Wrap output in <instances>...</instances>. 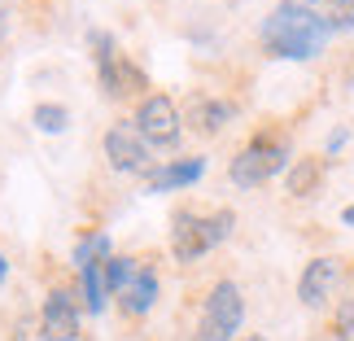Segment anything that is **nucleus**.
<instances>
[{"mask_svg":"<svg viewBox=\"0 0 354 341\" xmlns=\"http://www.w3.org/2000/svg\"><path fill=\"white\" fill-rule=\"evenodd\" d=\"M328 22L319 13H310L302 0H280L276 9L263 18L258 26V44H263L267 57H280V62H310L328 48Z\"/></svg>","mask_w":354,"mask_h":341,"instance_id":"1","label":"nucleus"},{"mask_svg":"<svg viewBox=\"0 0 354 341\" xmlns=\"http://www.w3.org/2000/svg\"><path fill=\"white\" fill-rule=\"evenodd\" d=\"M236 232V210H180L175 214V228H171V258L175 263H197L206 258L214 245H223L227 237Z\"/></svg>","mask_w":354,"mask_h":341,"instance_id":"2","label":"nucleus"},{"mask_svg":"<svg viewBox=\"0 0 354 341\" xmlns=\"http://www.w3.org/2000/svg\"><path fill=\"white\" fill-rule=\"evenodd\" d=\"M245 324V293L236 280H219L214 289L206 293L201 302V315H197V329L188 341H236Z\"/></svg>","mask_w":354,"mask_h":341,"instance_id":"3","label":"nucleus"},{"mask_svg":"<svg viewBox=\"0 0 354 341\" xmlns=\"http://www.w3.org/2000/svg\"><path fill=\"white\" fill-rule=\"evenodd\" d=\"M131 127L145 136L149 149H171V145H180V136H184V114L167 92H149V97L136 101Z\"/></svg>","mask_w":354,"mask_h":341,"instance_id":"4","label":"nucleus"},{"mask_svg":"<svg viewBox=\"0 0 354 341\" xmlns=\"http://www.w3.org/2000/svg\"><path fill=\"white\" fill-rule=\"evenodd\" d=\"M289 162H293V158H289V145H284V140L258 136V140H250V145H245L241 154L232 158L227 175H232L236 188H258V184H267L271 175H280Z\"/></svg>","mask_w":354,"mask_h":341,"instance_id":"5","label":"nucleus"},{"mask_svg":"<svg viewBox=\"0 0 354 341\" xmlns=\"http://www.w3.org/2000/svg\"><path fill=\"white\" fill-rule=\"evenodd\" d=\"M97 84H101V92L110 101H131V97L140 101V97H149V75L122 48L97 62Z\"/></svg>","mask_w":354,"mask_h":341,"instance_id":"6","label":"nucleus"},{"mask_svg":"<svg viewBox=\"0 0 354 341\" xmlns=\"http://www.w3.org/2000/svg\"><path fill=\"white\" fill-rule=\"evenodd\" d=\"M101 149H105L110 171H118V175H145L149 171V145L131 122H114V127L105 131Z\"/></svg>","mask_w":354,"mask_h":341,"instance_id":"7","label":"nucleus"},{"mask_svg":"<svg viewBox=\"0 0 354 341\" xmlns=\"http://www.w3.org/2000/svg\"><path fill=\"white\" fill-rule=\"evenodd\" d=\"M75 337H79V297L57 284L39 306V341H75Z\"/></svg>","mask_w":354,"mask_h":341,"instance_id":"8","label":"nucleus"},{"mask_svg":"<svg viewBox=\"0 0 354 341\" xmlns=\"http://www.w3.org/2000/svg\"><path fill=\"white\" fill-rule=\"evenodd\" d=\"M337 289V258H310V263L302 267V276H297V302H302L306 311H319L328 306V297Z\"/></svg>","mask_w":354,"mask_h":341,"instance_id":"9","label":"nucleus"},{"mask_svg":"<svg viewBox=\"0 0 354 341\" xmlns=\"http://www.w3.org/2000/svg\"><path fill=\"white\" fill-rule=\"evenodd\" d=\"M206 175V158H171L162 167L145 171V188L149 193H175V188H188Z\"/></svg>","mask_w":354,"mask_h":341,"instance_id":"10","label":"nucleus"},{"mask_svg":"<svg viewBox=\"0 0 354 341\" xmlns=\"http://www.w3.org/2000/svg\"><path fill=\"white\" fill-rule=\"evenodd\" d=\"M184 122L197 136H219L227 122H232V105L219 101V97H206V92H193L188 105H184Z\"/></svg>","mask_w":354,"mask_h":341,"instance_id":"11","label":"nucleus"},{"mask_svg":"<svg viewBox=\"0 0 354 341\" xmlns=\"http://www.w3.org/2000/svg\"><path fill=\"white\" fill-rule=\"evenodd\" d=\"M158 289H162V280H158V267L149 263V258H140V267H136V276L127 280V289L118 293V306L127 311V315H149L158 302Z\"/></svg>","mask_w":354,"mask_h":341,"instance_id":"12","label":"nucleus"},{"mask_svg":"<svg viewBox=\"0 0 354 341\" xmlns=\"http://www.w3.org/2000/svg\"><path fill=\"white\" fill-rule=\"evenodd\" d=\"M324 184V158H293L289 175H284V193L289 197H315Z\"/></svg>","mask_w":354,"mask_h":341,"instance_id":"13","label":"nucleus"},{"mask_svg":"<svg viewBox=\"0 0 354 341\" xmlns=\"http://www.w3.org/2000/svg\"><path fill=\"white\" fill-rule=\"evenodd\" d=\"M310 13H319L328 22V31H354V0H302Z\"/></svg>","mask_w":354,"mask_h":341,"instance_id":"14","label":"nucleus"},{"mask_svg":"<svg viewBox=\"0 0 354 341\" xmlns=\"http://www.w3.org/2000/svg\"><path fill=\"white\" fill-rule=\"evenodd\" d=\"M110 254H114L110 237H105V232H88V237L75 245L71 263H75V271H84V267H92V263H105V258H110Z\"/></svg>","mask_w":354,"mask_h":341,"instance_id":"15","label":"nucleus"},{"mask_svg":"<svg viewBox=\"0 0 354 341\" xmlns=\"http://www.w3.org/2000/svg\"><path fill=\"white\" fill-rule=\"evenodd\" d=\"M31 122H35V131H44V136H62L71 127V110H66L62 101H44V105L31 110Z\"/></svg>","mask_w":354,"mask_h":341,"instance_id":"16","label":"nucleus"},{"mask_svg":"<svg viewBox=\"0 0 354 341\" xmlns=\"http://www.w3.org/2000/svg\"><path fill=\"white\" fill-rule=\"evenodd\" d=\"M136 267H140V258H136V254H110V258H105V289L122 293V289H127V280L136 276Z\"/></svg>","mask_w":354,"mask_h":341,"instance_id":"17","label":"nucleus"},{"mask_svg":"<svg viewBox=\"0 0 354 341\" xmlns=\"http://www.w3.org/2000/svg\"><path fill=\"white\" fill-rule=\"evenodd\" d=\"M346 140H350V127H337V131L328 136V158H333V154H342Z\"/></svg>","mask_w":354,"mask_h":341,"instance_id":"18","label":"nucleus"},{"mask_svg":"<svg viewBox=\"0 0 354 341\" xmlns=\"http://www.w3.org/2000/svg\"><path fill=\"white\" fill-rule=\"evenodd\" d=\"M13 26V0H0V35Z\"/></svg>","mask_w":354,"mask_h":341,"instance_id":"19","label":"nucleus"},{"mask_svg":"<svg viewBox=\"0 0 354 341\" xmlns=\"http://www.w3.org/2000/svg\"><path fill=\"white\" fill-rule=\"evenodd\" d=\"M342 223H346V228H354V206H346V210H342Z\"/></svg>","mask_w":354,"mask_h":341,"instance_id":"20","label":"nucleus"},{"mask_svg":"<svg viewBox=\"0 0 354 341\" xmlns=\"http://www.w3.org/2000/svg\"><path fill=\"white\" fill-rule=\"evenodd\" d=\"M9 280V263H5V254H0V284Z\"/></svg>","mask_w":354,"mask_h":341,"instance_id":"21","label":"nucleus"},{"mask_svg":"<svg viewBox=\"0 0 354 341\" xmlns=\"http://www.w3.org/2000/svg\"><path fill=\"white\" fill-rule=\"evenodd\" d=\"M236 341H267V337H236Z\"/></svg>","mask_w":354,"mask_h":341,"instance_id":"22","label":"nucleus"}]
</instances>
